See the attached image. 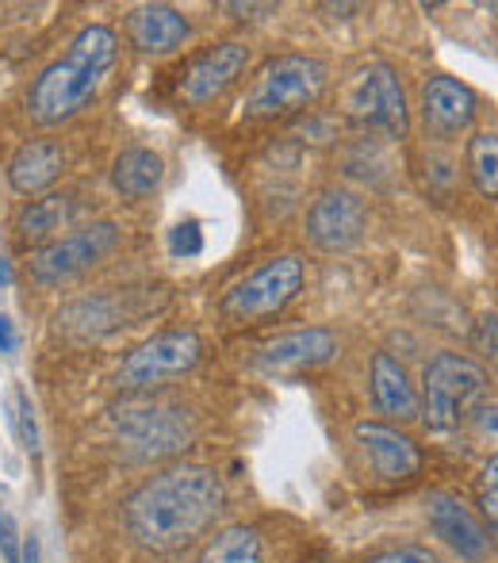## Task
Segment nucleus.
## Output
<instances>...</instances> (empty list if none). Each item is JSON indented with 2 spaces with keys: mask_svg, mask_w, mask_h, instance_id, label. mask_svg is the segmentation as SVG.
Here are the masks:
<instances>
[{
  "mask_svg": "<svg viewBox=\"0 0 498 563\" xmlns=\"http://www.w3.org/2000/svg\"><path fill=\"white\" fill-rule=\"evenodd\" d=\"M226 510V483L208 464H173L142 479L123 503V526L146 552H180Z\"/></svg>",
  "mask_w": 498,
  "mask_h": 563,
  "instance_id": "1",
  "label": "nucleus"
},
{
  "mask_svg": "<svg viewBox=\"0 0 498 563\" xmlns=\"http://www.w3.org/2000/svg\"><path fill=\"white\" fill-rule=\"evenodd\" d=\"M120 62V35L108 23H85L27 89V115L38 126H62L89 108Z\"/></svg>",
  "mask_w": 498,
  "mask_h": 563,
  "instance_id": "2",
  "label": "nucleus"
},
{
  "mask_svg": "<svg viewBox=\"0 0 498 563\" xmlns=\"http://www.w3.org/2000/svg\"><path fill=\"white\" fill-rule=\"evenodd\" d=\"M330 85V66L314 54H276L253 77L246 100H242V115L253 123H268V119L299 115L322 100Z\"/></svg>",
  "mask_w": 498,
  "mask_h": 563,
  "instance_id": "3",
  "label": "nucleus"
},
{
  "mask_svg": "<svg viewBox=\"0 0 498 563\" xmlns=\"http://www.w3.org/2000/svg\"><path fill=\"white\" fill-rule=\"evenodd\" d=\"M491 379L484 364L461 353H438L422 372V395H418V418L433 433H449L484 407Z\"/></svg>",
  "mask_w": 498,
  "mask_h": 563,
  "instance_id": "4",
  "label": "nucleus"
},
{
  "mask_svg": "<svg viewBox=\"0 0 498 563\" xmlns=\"http://www.w3.org/2000/svg\"><path fill=\"white\" fill-rule=\"evenodd\" d=\"M115 433V445L131 464H154V460H169L177 452L188 449L192 441V418L185 407H173L162 399H123V407H115L108 415Z\"/></svg>",
  "mask_w": 498,
  "mask_h": 563,
  "instance_id": "5",
  "label": "nucleus"
},
{
  "mask_svg": "<svg viewBox=\"0 0 498 563\" xmlns=\"http://www.w3.org/2000/svg\"><path fill=\"white\" fill-rule=\"evenodd\" d=\"M299 288H303V261L296 253H280V257H268L265 265L246 273L239 284H231L226 296L219 299V314L226 322H239V327L265 322L280 314L299 296Z\"/></svg>",
  "mask_w": 498,
  "mask_h": 563,
  "instance_id": "6",
  "label": "nucleus"
},
{
  "mask_svg": "<svg viewBox=\"0 0 498 563\" xmlns=\"http://www.w3.org/2000/svg\"><path fill=\"white\" fill-rule=\"evenodd\" d=\"M203 361V341L196 330H165V334L146 338L139 349L123 356V364L115 368L112 384L120 391L142 395L165 387L169 379H180Z\"/></svg>",
  "mask_w": 498,
  "mask_h": 563,
  "instance_id": "7",
  "label": "nucleus"
},
{
  "mask_svg": "<svg viewBox=\"0 0 498 563\" xmlns=\"http://www.w3.org/2000/svg\"><path fill=\"white\" fill-rule=\"evenodd\" d=\"M342 112L350 123L365 126V131L391 134V139L407 134L410 108H407V92H402V81L391 62L376 58L350 77V85H345V92H342Z\"/></svg>",
  "mask_w": 498,
  "mask_h": 563,
  "instance_id": "8",
  "label": "nucleus"
},
{
  "mask_svg": "<svg viewBox=\"0 0 498 563\" xmlns=\"http://www.w3.org/2000/svg\"><path fill=\"white\" fill-rule=\"evenodd\" d=\"M120 245V227L115 223H89L77 227L69 234L54 238V242L31 250V280L43 284V288H58V284L77 280L81 273H89L92 265L108 257V253Z\"/></svg>",
  "mask_w": 498,
  "mask_h": 563,
  "instance_id": "9",
  "label": "nucleus"
},
{
  "mask_svg": "<svg viewBox=\"0 0 498 563\" xmlns=\"http://www.w3.org/2000/svg\"><path fill=\"white\" fill-rule=\"evenodd\" d=\"M368 208L350 188H327L311 200L303 219L307 245L319 253H350L365 242Z\"/></svg>",
  "mask_w": 498,
  "mask_h": 563,
  "instance_id": "10",
  "label": "nucleus"
},
{
  "mask_svg": "<svg viewBox=\"0 0 498 563\" xmlns=\"http://www.w3.org/2000/svg\"><path fill=\"white\" fill-rule=\"evenodd\" d=\"M250 66V46L239 38H223V43L208 46L203 54H196L188 62L185 77H180V100L188 108H208L231 89L242 77V69Z\"/></svg>",
  "mask_w": 498,
  "mask_h": 563,
  "instance_id": "11",
  "label": "nucleus"
},
{
  "mask_svg": "<svg viewBox=\"0 0 498 563\" xmlns=\"http://www.w3.org/2000/svg\"><path fill=\"white\" fill-rule=\"evenodd\" d=\"M425 521L464 563H484L491 552V533L484 529V521L449 490H433L425 503Z\"/></svg>",
  "mask_w": 498,
  "mask_h": 563,
  "instance_id": "12",
  "label": "nucleus"
},
{
  "mask_svg": "<svg viewBox=\"0 0 498 563\" xmlns=\"http://www.w3.org/2000/svg\"><path fill=\"white\" fill-rule=\"evenodd\" d=\"M337 353V334L327 327H307L280 334L257 349V364L268 376H296V372L319 368V364L334 361Z\"/></svg>",
  "mask_w": 498,
  "mask_h": 563,
  "instance_id": "13",
  "label": "nucleus"
},
{
  "mask_svg": "<svg viewBox=\"0 0 498 563\" xmlns=\"http://www.w3.org/2000/svg\"><path fill=\"white\" fill-rule=\"evenodd\" d=\"M353 438H357L361 452H365L368 467H373L384 483H407L422 472V449L402 430H395V426L357 422Z\"/></svg>",
  "mask_w": 498,
  "mask_h": 563,
  "instance_id": "14",
  "label": "nucleus"
},
{
  "mask_svg": "<svg viewBox=\"0 0 498 563\" xmlns=\"http://www.w3.org/2000/svg\"><path fill=\"white\" fill-rule=\"evenodd\" d=\"M476 112H479L476 92L464 81H456V77L438 74L422 85V123L433 139L445 142V139L464 134L476 123Z\"/></svg>",
  "mask_w": 498,
  "mask_h": 563,
  "instance_id": "15",
  "label": "nucleus"
},
{
  "mask_svg": "<svg viewBox=\"0 0 498 563\" xmlns=\"http://www.w3.org/2000/svg\"><path fill=\"white\" fill-rule=\"evenodd\" d=\"M123 31H126V43L139 54H150V58H165V54L180 51V46L192 38L188 15H180L177 8H169V4L131 8L123 20Z\"/></svg>",
  "mask_w": 498,
  "mask_h": 563,
  "instance_id": "16",
  "label": "nucleus"
},
{
  "mask_svg": "<svg viewBox=\"0 0 498 563\" xmlns=\"http://www.w3.org/2000/svg\"><path fill=\"white\" fill-rule=\"evenodd\" d=\"M66 169V154L54 139H31L8 162V185L20 196H38L54 185Z\"/></svg>",
  "mask_w": 498,
  "mask_h": 563,
  "instance_id": "17",
  "label": "nucleus"
},
{
  "mask_svg": "<svg viewBox=\"0 0 498 563\" xmlns=\"http://www.w3.org/2000/svg\"><path fill=\"white\" fill-rule=\"evenodd\" d=\"M368 384H373V402L379 415L391 418V422H414L418 410H422L418 407V387L410 384V372L391 353L373 356Z\"/></svg>",
  "mask_w": 498,
  "mask_h": 563,
  "instance_id": "18",
  "label": "nucleus"
},
{
  "mask_svg": "<svg viewBox=\"0 0 498 563\" xmlns=\"http://www.w3.org/2000/svg\"><path fill=\"white\" fill-rule=\"evenodd\" d=\"M77 211H81V203L74 192H46L15 216V234L23 245H46L62 238V230H74Z\"/></svg>",
  "mask_w": 498,
  "mask_h": 563,
  "instance_id": "19",
  "label": "nucleus"
},
{
  "mask_svg": "<svg viewBox=\"0 0 498 563\" xmlns=\"http://www.w3.org/2000/svg\"><path fill=\"white\" fill-rule=\"evenodd\" d=\"M165 180V162L162 154L146 146H131L123 150L112 162V188L123 200H150V196L162 188Z\"/></svg>",
  "mask_w": 498,
  "mask_h": 563,
  "instance_id": "20",
  "label": "nucleus"
},
{
  "mask_svg": "<svg viewBox=\"0 0 498 563\" xmlns=\"http://www.w3.org/2000/svg\"><path fill=\"white\" fill-rule=\"evenodd\" d=\"M196 563H265V544L253 526H226L203 544Z\"/></svg>",
  "mask_w": 498,
  "mask_h": 563,
  "instance_id": "21",
  "label": "nucleus"
},
{
  "mask_svg": "<svg viewBox=\"0 0 498 563\" xmlns=\"http://www.w3.org/2000/svg\"><path fill=\"white\" fill-rule=\"evenodd\" d=\"M464 165L484 200H498V131H476L464 150Z\"/></svg>",
  "mask_w": 498,
  "mask_h": 563,
  "instance_id": "22",
  "label": "nucleus"
},
{
  "mask_svg": "<svg viewBox=\"0 0 498 563\" xmlns=\"http://www.w3.org/2000/svg\"><path fill=\"white\" fill-rule=\"evenodd\" d=\"M8 422H12L15 438H20V445L31 452V456H38V422H35V407H31V395L23 391V387H12V395H8Z\"/></svg>",
  "mask_w": 498,
  "mask_h": 563,
  "instance_id": "23",
  "label": "nucleus"
},
{
  "mask_svg": "<svg viewBox=\"0 0 498 563\" xmlns=\"http://www.w3.org/2000/svg\"><path fill=\"white\" fill-rule=\"evenodd\" d=\"M472 345L476 353H484V361H491V368L498 372V319L495 314H484L472 330Z\"/></svg>",
  "mask_w": 498,
  "mask_h": 563,
  "instance_id": "24",
  "label": "nucleus"
},
{
  "mask_svg": "<svg viewBox=\"0 0 498 563\" xmlns=\"http://www.w3.org/2000/svg\"><path fill=\"white\" fill-rule=\"evenodd\" d=\"M365 563H441V556L433 549H422V544H402V549L376 552Z\"/></svg>",
  "mask_w": 498,
  "mask_h": 563,
  "instance_id": "25",
  "label": "nucleus"
},
{
  "mask_svg": "<svg viewBox=\"0 0 498 563\" xmlns=\"http://www.w3.org/2000/svg\"><path fill=\"white\" fill-rule=\"evenodd\" d=\"M169 245H173V253H177V257H196V253L203 250V230H200V223H180L177 230H173Z\"/></svg>",
  "mask_w": 498,
  "mask_h": 563,
  "instance_id": "26",
  "label": "nucleus"
},
{
  "mask_svg": "<svg viewBox=\"0 0 498 563\" xmlns=\"http://www.w3.org/2000/svg\"><path fill=\"white\" fill-rule=\"evenodd\" d=\"M20 533H15L12 514H0V552H4V563H20Z\"/></svg>",
  "mask_w": 498,
  "mask_h": 563,
  "instance_id": "27",
  "label": "nucleus"
},
{
  "mask_svg": "<svg viewBox=\"0 0 498 563\" xmlns=\"http://www.w3.org/2000/svg\"><path fill=\"white\" fill-rule=\"evenodd\" d=\"M479 514H484L487 529H491V537L498 544V495L495 490H479Z\"/></svg>",
  "mask_w": 498,
  "mask_h": 563,
  "instance_id": "28",
  "label": "nucleus"
},
{
  "mask_svg": "<svg viewBox=\"0 0 498 563\" xmlns=\"http://www.w3.org/2000/svg\"><path fill=\"white\" fill-rule=\"evenodd\" d=\"M219 12H231V15H239V20H253V15H273L276 12V4H219Z\"/></svg>",
  "mask_w": 498,
  "mask_h": 563,
  "instance_id": "29",
  "label": "nucleus"
},
{
  "mask_svg": "<svg viewBox=\"0 0 498 563\" xmlns=\"http://www.w3.org/2000/svg\"><path fill=\"white\" fill-rule=\"evenodd\" d=\"M20 345V334H15V322L8 314H0V353H15Z\"/></svg>",
  "mask_w": 498,
  "mask_h": 563,
  "instance_id": "30",
  "label": "nucleus"
},
{
  "mask_svg": "<svg viewBox=\"0 0 498 563\" xmlns=\"http://www.w3.org/2000/svg\"><path fill=\"white\" fill-rule=\"evenodd\" d=\"M20 563H43V549H38V537H23L20 544Z\"/></svg>",
  "mask_w": 498,
  "mask_h": 563,
  "instance_id": "31",
  "label": "nucleus"
},
{
  "mask_svg": "<svg viewBox=\"0 0 498 563\" xmlns=\"http://www.w3.org/2000/svg\"><path fill=\"white\" fill-rule=\"evenodd\" d=\"M479 490H495V495H498V452L484 464V479H479Z\"/></svg>",
  "mask_w": 498,
  "mask_h": 563,
  "instance_id": "32",
  "label": "nucleus"
},
{
  "mask_svg": "<svg viewBox=\"0 0 498 563\" xmlns=\"http://www.w3.org/2000/svg\"><path fill=\"white\" fill-rule=\"evenodd\" d=\"M0 284H4V288L12 284V268H8V261H4V257H0Z\"/></svg>",
  "mask_w": 498,
  "mask_h": 563,
  "instance_id": "33",
  "label": "nucleus"
}]
</instances>
